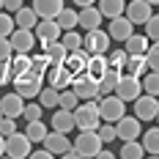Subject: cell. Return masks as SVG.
Wrapping results in <instances>:
<instances>
[{
	"label": "cell",
	"instance_id": "1",
	"mask_svg": "<svg viewBox=\"0 0 159 159\" xmlns=\"http://www.w3.org/2000/svg\"><path fill=\"white\" fill-rule=\"evenodd\" d=\"M74 126L82 132V129H99L102 124V115H99V104H96V99H85V102H80L77 107H74Z\"/></svg>",
	"mask_w": 159,
	"mask_h": 159
},
{
	"label": "cell",
	"instance_id": "2",
	"mask_svg": "<svg viewBox=\"0 0 159 159\" xmlns=\"http://www.w3.org/2000/svg\"><path fill=\"white\" fill-rule=\"evenodd\" d=\"M11 82H14V91L22 96V99H33V96H39V91L44 88V74L28 69V71H22V74H14Z\"/></svg>",
	"mask_w": 159,
	"mask_h": 159
},
{
	"label": "cell",
	"instance_id": "3",
	"mask_svg": "<svg viewBox=\"0 0 159 159\" xmlns=\"http://www.w3.org/2000/svg\"><path fill=\"white\" fill-rule=\"evenodd\" d=\"M96 104H99V115H102V121H107V124H115L121 115H126V102H124L118 93L99 96Z\"/></svg>",
	"mask_w": 159,
	"mask_h": 159
},
{
	"label": "cell",
	"instance_id": "4",
	"mask_svg": "<svg viewBox=\"0 0 159 159\" xmlns=\"http://www.w3.org/2000/svg\"><path fill=\"white\" fill-rule=\"evenodd\" d=\"M33 140L25 134V132H14V134H8L6 137V157H11V159H25V157H30V148Z\"/></svg>",
	"mask_w": 159,
	"mask_h": 159
},
{
	"label": "cell",
	"instance_id": "5",
	"mask_svg": "<svg viewBox=\"0 0 159 159\" xmlns=\"http://www.w3.org/2000/svg\"><path fill=\"white\" fill-rule=\"evenodd\" d=\"M71 145L80 151V157H96L99 148H102V137L96 134V129H82L77 134V140H71Z\"/></svg>",
	"mask_w": 159,
	"mask_h": 159
},
{
	"label": "cell",
	"instance_id": "6",
	"mask_svg": "<svg viewBox=\"0 0 159 159\" xmlns=\"http://www.w3.org/2000/svg\"><path fill=\"white\" fill-rule=\"evenodd\" d=\"M71 91L80 96V102H85V99H99V82L93 77H88L85 71H80L71 77Z\"/></svg>",
	"mask_w": 159,
	"mask_h": 159
},
{
	"label": "cell",
	"instance_id": "7",
	"mask_svg": "<svg viewBox=\"0 0 159 159\" xmlns=\"http://www.w3.org/2000/svg\"><path fill=\"white\" fill-rule=\"evenodd\" d=\"M110 33L107 30H99V28H93V30H88L85 36H82V49L88 52V55H93V52H107L110 49Z\"/></svg>",
	"mask_w": 159,
	"mask_h": 159
},
{
	"label": "cell",
	"instance_id": "8",
	"mask_svg": "<svg viewBox=\"0 0 159 159\" xmlns=\"http://www.w3.org/2000/svg\"><path fill=\"white\" fill-rule=\"evenodd\" d=\"M115 93L121 96L124 102H134L137 96L143 93V82H140V77H134V74L121 71V80H118V88H115Z\"/></svg>",
	"mask_w": 159,
	"mask_h": 159
},
{
	"label": "cell",
	"instance_id": "9",
	"mask_svg": "<svg viewBox=\"0 0 159 159\" xmlns=\"http://www.w3.org/2000/svg\"><path fill=\"white\" fill-rule=\"evenodd\" d=\"M134 115L140 121H157L159 115V99L151 93H140L134 99Z\"/></svg>",
	"mask_w": 159,
	"mask_h": 159
},
{
	"label": "cell",
	"instance_id": "10",
	"mask_svg": "<svg viewBox=\"0 0 159 159\" xmlns=\"http://www.w3.org/2000/svg\"><path fill=\"white\" fill-rule=\"evenodd\" d=\"M124 14L132 19V25H145V19L154 14V6L148 0H126Z\"/></svg>",
	"mask_w": 159,
	"mask_h": 159
},
{
	"label": "cell",
	"instance_id": "11",
	"mask_svg": "<svg viewBox=\"0 0 159 159\" xmlns=\"http://www.w3.org/2000/svg\"><path fill=\"white\" fill-rule=\"evenodd\" d=\"M33 33H36V39L41 41V47H44L47 41H58L63 30H61V25H58V22H55L52 16H47V19H39V22H36Z\"/></svg>",
	"mask_w": 159,
	"mask_h": 159
},
{
	"label": "cell",
	"instance_id": "12",
	"mask_svg": "<svg viewBox=\"0 0 159 159\" xmlns=\"http://www.w3.org/2000/svg\"><path fill=\"white\" fill-rule=\"evenodd\" d=\"M8 41H11L14 52H30L39 39H36V33H33L30 28H14L11 36H8Z\"/></svg>",
	"mask_w": 159,
	"mask_h": 159
},
{
	"label": "cell",
	"instance_id": "13",
	"mask_svg": "<svg viewBox=\"0 0 159 159\" xmlns=\"http://www.w3.org/2000/svg\"><path fill=\"white\" fill-rule=\"evenodd\" d=\"M44 77H47V85L58 88V91H63V88H71V77H74V74H71L63 63H52V66L47 69V74H44Z\"/></svg>",
	"mask_w": 159,
	"mask_h": 159
},
{
	"label": "cell",
	"instance_id": "14",
	"mask_svg": "<svg viewBox=\"0 0 159 159\" xmlns=\"http://www.w3.org/2000/svg\"><path fill=\"white\" fill-rule=\"evenodd\" d=\"M41 145L52 151V157H63L66 148L71 145V140H69V134H66V132H58V129H52V132H47V137L41 140Z\"/></svg>",
	"mask_w": 159,
	"mask_h": 159
},
{
	"label": "cell",
	"instance_id": "15",
	"mask_svg": "<svg viewBox=\"0 0 159 159\" xmlns=\"http://www.w3.org/2000/svg\"><path fill=\"white\" fill-rule=\"evenodd\" d=\"M115 132H118V140H134L140 137V118L134 115H121L115 121Z\"/></svg>",
	"mask_w": 159,
	"mask_h": 159
},
{
	"label": "cell",
	"instance_id": "16",
	"mask_svg": "<svg viewBox=\"0 0 159 159\" xmlns=\"http://www.w3.org/2000/svg\"><path fill=\"white\" fill-rule=\"evenodd\" d=\"M102 11H99V6H82L77 11V28H82V30H93V28H99L102 25Z\"/></svg>",
	"mask_w": 159,
	"mask_h": 159
},
{
	"label": "cell",
	"instance_id": "17",
	"mask_svg": "<svg viewBox=\"0 0 159 159\" xmlns=\"http://www.w3.org/2000/svg\"><path fill=\"white\" fill-rule=\"evenodd\" d=\"M22 110H25V99L11 91V93H6L0 99V112L3 115H8V118H22Z\"/></svg>",
	"mask_w": 159,
	"mask_h": 159
},
{
	"label": "cell",
	"instance_id": "18",
	"mask_svg": "<svg viewBox=\"0 0 159 159\" xmlns=\"http://www.w3.org/2000/svg\"><path fill=\"white\" fill-rule=\"evenodd\" d=\"M132 19H129L126 14H121V16H112L110 19V39L112 41H126L129 36H132Z\"/></svg>",
	"mask_w": 159,
	"mask_h": 159
},
{
	"label": "cell",
	"instance_id": "19",
	"mask_svg": "<svg viewBox=\"0 0 159 159\" xmlns=\"http://www.w3.org/2000/svg\"><path fill=\"white\" fill-rule=\"evenodd\" d=\"M110 69V63H107V52H93L91 58H88V66H85V74L88 77H93L96 82L104 77V71Z\"/></svg>",
	"mask_w": 159,
	"mask_h": 159
},
{
	"label": "cell",
	"instance_id": "20",
	"mask_svg": "<svg viewBox=\"0 0 159 159\" xmlns=\"http://www.w3.org/2000/svg\"><path fill=\"white\" fill-rule=\"evenodd\" d=\"M49 126L58 129V132H71L74 129V112L66 110V107H55V112H52V118H49Z\"/></svg>",
	"mask_w": 159,
	"mask_h": 159
},
{
	"label": "cell",
	"instance_id": "21",
	"mask_svg": "<svg viewBox=\"0 0 159 159\" xmlns=\"http://www.w3.org/2000/svg\"><path fill=\"white\" fill-rule=\"evenodd\" d=\"M88 58H91V55H88L82 47H80V49H71V52L66 55L63 66L71 71V74H80V71H85V66H88Z\"/></svg>",
	"mask_w": 159,
	"mask_h": 159
},
{
	"label": "cell",
	"instance_id": "22",
	"mask_svg": "<svg viewBox=\"0 0 159 159\" xmlns=\"http://www.w3.org/2000/svg\"><path fill=\"white\" fill-rule=\"evenodd\" d=\"M148 44H151V39L145 33H132L126 41H124V49H126L129 55H145L148 52Z\"/></svg>",
	"mask_w": 159,
	"mask_h": 159
},
{
	"label": "cell",
	"instance_id": "23",
	"mask_svg": "<svg viewBox=\"0 0 159 159\" xmlns=\"http://www.w3.org/2000/svg\"><path fill=\"white\" fill-rule=\"evenodd\" d=\"M33 8H36V14L39 19H47V16H58V11L63 8V0H33Z\"/></svg>",
	"mask_w": 159,
	"mask_h": 159
},
{
	"label": "cell",
	"instance_id": "24",
	"mask_svg": "<svg viewBox=\"0 0 159 159\" xmlns=\"http://www.w3.org/2000/svg\"><path fill=\"white\" fill-rule=\"evenodd\" d=\"M36 22H39V14H36V8L33 6H22L19 11H14V25L16 28H36Z\"/></svg>",
	"mask_w": 159,
	"mask_h": 159
},
{
	"label": "cell",
	"instance_id": "25",
	"mask_svg": "<svg viewBox=\"0 0 159 159\" xmlns=\"http://www.w3.org/2000/svg\"><path fill=\"white\" fill-rule=\"evenodd\" d=\"M96 6H99V11H102L104 19H112V16H121V14H124L126 0H96Z\"/></svg>",
	"mask_w": 159,
	"mask_h": 159
},
{
	"label": "cell",
	"instance_id": "26",
	"mask_svg": "<svg viewBox=\"0 0 159 159\" xmlns=\"http://www.w3.org/2000/svg\"><path fill=\"white\" fill-rule=\"evenodd\" d=\"M118 80H121V71H118V69H107V71H104V77L99 80V96L115 93V88H118Z\"/></svg>",
	"mask_w": 159,
	"mask_h": 159
},
{
	"label": "cell",
	"instance_id": "27",
	"mask_svg": "<svg viewBox=\"0 0 159 159\" xmlns=\"http://www.w3.org/2000/svg\"><path fill=\"white\" fill-rule=\"evenodd\" d=\"M44 52H47L49 63H63L66 55H69V49L63 47V41H61V39H58V41H47V44H44Z\"/></svg>",
	"mask_w": 159,
	"mask_h": 159
},
{
	"label": "cell",
	"instance_id": "28",
	"mask_svg": "<svg viewBox=\"0 0 159 159\" xmlns=\"http://www.w3.org/2000/svg\"><path fill=\"white\" fill-rule=\"evenodd\" d=\"M124 71H126V74H134V77H143L145 71H148V61H145V55H129Z\"/></svg>",
	"mask_w": 159,
	"mask_h": 159
},
{
	"label": "cell",
	"instance_id": "29",
	"mask_svg": "<svg viewBox=\"0 0 159 159\" xmlns=\"http://www.w3.org/2000/svg\"><path fill=\"white\" fill-rule=\"evenodd\" d=\"M140 143H143L145 154H151V157H159V124H157V126H151L148 132H145Z\"/></svg>",
	"mask_w": 159,
	"mask_h": 159
},
{
	"label": "cell",
	"instance_id": "30",
	"mask_svg": "<svg viewBox=\"0 0 159 159\" xmlns=\"http://www.w3.org/2000/svg\"><path fill=\"white\" fill-rule=\"evenodd\" d=\"M58 99H61V91L52 88V85H47V88L39 91V104H41L44 110H55V107H58Z\"/></svg>",
	"mask_w": 159,
	"mask_h": 159
},
{
	"label": "cell",
	"instance_id": "31",
	"mask_svg": "<svg viewBox=\"0 0 159 159\" xmlns=\"http://www.w3.org/2000/svg\"><path fill=\"white\" fill-rule=\"evenodd\" d=\"M143 93H151V96H159V69H148L143 77Z\"/></svg>",
	"mask_w": 159,
	"mask_h": 159
},
{
	"label": "cell",
	"instance_id": "32",
	"mask_svg": "<svg viewBox=\"0 0 159 159\" xmlns=\"http://www.w3.org/2000/svg\"><path fill=\"white\" fill-rule=\"evenodd\" d=\"M47 132H49V129L44 126V121H41V118H36V121H28V126H25V134L30 137L33 143H41V140L47 137Z\"/></svg>",
	"mask_w": 159,
	"mask_h": 159
},
{
	"label": "cell",
	"instance_id": "33",
	"mask_svg": "<svg viewBox=\"0 0 159 159\" xmlns=\"http://www.w3.org/2000/svg\"><path fill=\"white\" fill-rule=\"evenodd\" d=\"M121 157H124V159H140V157H145V148H143V143H140L137 137H134V140H124Z\"/></svg>",
	"mask_w": 159,
	"mask_h": 159
},
{
	"label": "cell",
	"instance_id": "34",
	"mask_svg": "<svg viewBox=\"0 0 159 159\" xmlns=\"http://www.w3.org/2000/svg\"><path fill=\"white\" fill-rule=\"evenodd\" d=\"M55 22L61 25V30H71V28H77V11L63 6V8L58 11V16H55Z\"/></svg>",
	"mask_w": 159,
	"mask_h": 159
},
{
	"label": "cell",
	"instance_id": "35",
	"mask_svg": "<svg viewBox=\"0 0 159 159\" xmlns=\"http://www.w3.org/2000/svg\"><path fill=\"white\" fill-rule=\"evenodd\" d=\"M8 63H11V74H22V71L30 69V55L28 52H14Z\"/></svg>",
	"mask_w": 159,
	"mask_h": 159
},
{
	"label": "cell",
	"instance_id": "36",
	"mask_svg": "<svg viewBox=\"0 0 159 159\" xmlns=\"http://www.w3.org/2000/svg\"><path fill=\"white\" fill-rule=\"evenodd\" d=\"M61 41H63V47L69 49V52H71V49H80L82 47V33L74 30V28H71V30H63L61 33Z\"/></svg>",
	"mask_w": 159,
	"mask_h": 159
},
{
	"label": "cell",
	"instance_id": "37",
	"mask_svg": "<svg viewBox=\"0 0 159 159\" xmlns=\"http://www.w3.org/2000/svg\"><path fill=\"white\" fill-rule=\"evenodd\" d=\"M126 58H129L126 49H110V55H107V63H110V69H118V71H124V66H126Z\"/></svg>",
	"mask_w": 159,
	"mask_h": 159
},
{
	"label": "cell",
	"instance_id": "38",
	"mask_svg": "<svg viewBox=\"0 0 159 159\" xmlns=\"http://www.w3.org/2000/svg\"><path fill=\"white\" fill-rule=\"evenodd\" d=\"M96 134L102 137V143L104 145H110L115 137H118V132H115V124H107V121H102L99 124V129H96Z\"/></svg>",
	"mask_w": 159,
	"mask_h": 159
},
{
	"label": "cell",
	"instance_id": "39",
	"mask_svg": "<svg viewBox=\"0 0 159 159\" xmlns=\"http://www.w3.org/2000/svg\"><path fill=\"white\" fill-rule=\"evenodd\" d=\"M80 104V96L71 91V88H63L61 91V99H58V107H66V110H74Z\"/></svg>",
	"mask_w": 159,
	"mask_h": 159
},
{
	"label": "cell",
	"instance_id": "40",
	"mask_svg": "<svg viewBox=\"0 0 159 159\" xmlns=\"http://www.w3.org/2000/svg\"><path fill=\"white\" fill-rule=\"evenodd\" d=\"M49 58H47V52H36V55H30V69L33 71H39V74H47V69H49Z\"/></svg>",
	"mask_w": 159,
	"mask_h": 159
},
{
	"label": "cell",
	"instance_id": "41",
	"mask_svg": "<svg viewBox=\"0 0 159 159\" xmlns=\"http://www.w3.org/2000/svg\"><path fill=\"white\" fill-rule=\"evenodd\" d=\"M145 36L151 41H159V14H151L145 19Z\"/></svg>",
	"mask_w": 159,
	"mask_h": 159
},
{
	"label": "cell",
	"instance_id": "42",
	"mask_svg": "<svg viewBox=\"0 0 159 159\" xmlns=\"http://www.w3.org/2000/svg\"><path fill=\"white\" fill-rule=\"evenodd\" d=\"M41 115H44V107H41L39 102L25 104V110H22V118H25V121H36V118H41Z\"/></svg>",
	"mask_w": 159,
	"mask_h": 159
},
{
	"label": "cell",
	"instance_id": "43",
	"mask_svg": "<svg viewBox=\"0 0 159 159\" xmlns=\"http://www.w3.org/2000/svg\"><path fill=\"white\" fill-rule=\"evenodd\" d=\"M145 61H148V69H159V41H151L148 44Z\"/></svg>",
	"mask_w": 159,
	"mask_h": 159
},
{
	"label": "cell",
	"instance_id": "44",
	"mask_svg": "<svg viewBox=\"0 0 159 159\" xmlns=\"http://www.w3.org/2000/svg\"><path fill=\"white\" fill-rule=\"evenodd\" d=\"M14 16L6 14V11H0V36H11V30H14Z\"/></svg>",
	"mask_w": 159,
	"mask_h": 159
},
{
	"label": "cell",
	"instance_id": "45",
	"mask_svg": "<svg viewBox=\"0 0 159 159\" xmlns=\"http://www.w3.org/2000/svg\"><path fill=\"white\" fill-rule=\"evenodd\" d=\"M14 132H16V118L3 115V118H0V134H3V137H8V134H14Z\"/></svg>",
	"mask_w": 159,
	"mask_h": 159
},
{
	"label": "cell",
	"instance_id": "46",
	"mask_svg": "<svg viewBox=\"0 0 159 159\" xmlns=\"http://www.w3.org/2000/svg\"><path fill=\"white\" fill-rule=\"evenodd\" d=\"M11 55H14V47H11L8 36H0V61H11Z\"/></svg>",
	"mask_w": 159,
	"mask_h": 159
},
{
	"label": "cell",
	"instance_id": "47",
	"mask_svg": "<svg viewBox=\"0 0 159 159\" xmlns=\"http://www.w3.org/2000/svg\"><path fill=\"white\" fill-rule=\"evenodd\" d=\"M14 80V74H11V63L8 61H0V85H8Z\"/></svg>",
	"mask_w": 159,
	"mask_h": 159
},
{
	"label": "cell",
	"instance_id": "48",
	"mask_svg": "<svg viewBox=\"0 0 159 159\" xmlns=\"http://www.w3.org/2000/svg\"><path fill=\"white\" fill-rule=\"evenodd\" d=\"M22 3H25V0H3V8H8V11H19Z\"/></svg>",
	"mask_w": 159,
	"mask_h": 159
},
{
	"label": "cell",
	"instance_id": "49",
	"mask_svg": "<svg viewBox=\"0 0 159 159\" xmlns=\"http://www.w3.org/2000/svg\"><path fill=\"white\" fill-rule=\"evenodd\" d=\"M30 157L33 159H49V157H52V151H49V148H39V151H30Z\"/></svg>",
	"mask_w": 159,
	"mask_h": 159
},
{
	"label": "cell",
	"instance_id": "50",
	"mask_svg": "<svg viewBox=\"0 0 159 159\" xmlns=\"http://www.w3.org/2000/svg\"><path fill=\"white\" fill-rule=\"evenodd\" d=\"M96 157H102V159H112V151H110V148H104V145H102V148H99V154H96Z\"/></svg>",
	"mask_w": 159,
	"mask_h": 159
},
{
	"label": "cell",
	"instance_id": "51",
	"mask_svg": "<svg viewBox=\"0 0 159 159\" xmlns=\"http://www.w3.org/2000/svg\"><path fill=\"white\" fill-rule=\"evenodd\" d=\"M71 3H74V6H80V8H82V6H93L96 0H71Z\"/></svg>",
	"mask_w": 159,
	"mask_h": 159
},
{
	"label": "cell",
	"instance_id": "52",
	"mask_svg": "<svg viewBox=\"0 0 159 159\" xmlns=\"http://www.w3.org/2000/svg\"><path fill=\"white\" fill-rule=\"evenodd\" d=\"M3 154H6V137L0 134V157H3Z\"/></svg>",
	"mask_w": 159,
	"mask_h": 159
},
{
	"label": "cell",
	"instance_id": "53",
	"mask_svg": "<svg viewBox=\"0 0 159 159\" xmlns=\"http://www.w3.org/2000/svg\"><path fill=\"white\" fill-rule=\"evenodd\" d=\"M148 3H151V6H159V0H148Z\"/></svg>",
	"mask_w": 159,
	"mask_h": 159
},
{
	"label": "cell",
	"instance_id": "54",
	"mask_svg": "<svg viewBox=\"0 0 159 159\" xmlns=\"http://www.w3.org/2000/svg\"><path fill=\"white\" fill-rule=\"evenodd\" d=\"M0 11H3V0H0Z\"/></svg>",
	"mask_w": 159,
	"mask_h": 159
},
{
	"label": "cell",
	"instance_id": "55",
	"mask_svg": "<svg viewBox=\"0 0 159 159\" xmlns=\"http://www.w3.org/2000/svg\"><path fill=\"white\" fill-rule=\"evenodd\" d=\"M157 124H159V115H157Z\"/></svg>",
	"mask_w": 159,
	"mask_h": 159
},
{
	"label": "cell",
	"instance_id": "56",
	"mask_svg": "<svg viewBox=\"0 0 159 159\" xmlns=\"http://www.w3.org/2000/svg\"><path fill=\"white\" fill-rule=\"evenodd\" d=\"M0 118H3V112H0Z\"/></svg>",
	"mask_w": 159,
	"mask_h": 159
},
{
	"label": "cell",
	"instance_id": "57",
	"mask_svg": "<svg viewBox=\"0 0 159 159\" xmlns=\"http://www.w3.org/2000/svg\"><path fill=\"white\" fill-rule=\"evenodd\" d=\"M157 99H159V96H157Z\"/></svg>",
	"mask_w": 159,
	"mask_h": 159
}]
</instances>
